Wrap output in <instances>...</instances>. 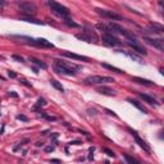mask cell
<instances>
[{
	"mask_svg": "<svg viewBox=\"0 0 164 164\" xmlns=\"http://www.w3.org/2000/svg\"><path fill=\"white\" fill-rule=\"evenodd\" d=\"M124 159L131 164H138V160H136L135 158H132V156H130V155H124Z\"/></svg>",
	"mask_w": 164,
	"mask_h": 164,
	"instance_id": "cell-20",
	"label": "cell"
},
{
	"mask_svg": "<svg viewBox=\"0 0 164 164\" xmlns=\"http://www.w3.org/2000/svg\"><path fill=\"white\" fill-rule=\"evenodd\" d=\"M140 97L144 100V101L149 102V104H151V105H158V101H156L154 97L149 96V95H146V94H140Z\"/></svg>",
	"mask_w": 164,
	"mask_h": 164,
	"instance_id": "cell-15",
	"label": "cell"
},
{
	"mask_svg": "<svg viewBox=\"0 0 164 164\" xmlns=\"http://www.w3.org/2000/svg\"><path fill=\"white\" fill-rule=\"evenodd\" d=\"M77 38H79V40H83L86 41V42H91L94 38L91 37V36H87L86 33H82V35H77Z\"/></svg>",
	"mask_w": 164,
	"mask_h": 164,
	"instance_id": "cell-17",
	"label": "cell"
},
{
	"mask_svg": "<svg viewBox=\"0 0 164 164\" xmlns=\"http://www.w3.org/2000/svg\"><path fill=\"white\" fill-rule=\"evenodd\" d=\"M132 81L136 83L144 85V86H154V82H151L150 79H145V78H140V77H132Z\"/></svg>",
	"mask_w": 164,
	"mask_h": 164,
	"instance_id": "cell-13",
	"label": "cell"
},
{
	"mask_svg": "<svg viewBox=\"0 0 164 164\" xmlns=\"http://www.w3.org/2000/svg\"><path fill=\"white\" fill-rule=\"evenodd\" d=\"M102 151H104V153H106L109 156H113V158H114V153H113L112 150H109L108 147H104V149H102Z\"/></svg>",
	"mask_w": 164,
	"mask_h": 164,
	"instance_id": "cell-24",
	"label": "cell"
},
{
	"mask_svg": "<svg viewBox=\"0 0 164 164\" xmlns=\"http://www.w3.org/2000/svg\"><path fill=\"white\" fill-rule=\"evenodd\" d=\"M45 105H46V100L44 97H40L37 100V106H45Z\"/></svg>",
	"mask_w": 164,
	"mask_h": 164,
	"instance_id": "cell-23",
	"label": "cell"
},
{
	"mask_svg": "<svg viewBox=\"0 0 164 164\" xmlns=\"http://www.w3.org/2000/svg\"><path fill=\"white\" fill-rule=\"evenodd\" d=\"M108 27H109L110 31H113V32H117V33H119V35H123L126 38H127V40H136V36L133 35L132 32H130V31L124 30L122 26L117 24V23L110 22L109 24H108Z\"/></svg>",
	"mask_w": 164,
	"mask_h": 164,
	"instance_id": "cell-3",
	"label": "cell"
},
{
	"mask_svg": "<svg viewBox=\"0 0 164 164\" xmlns=\"http://www.w3.org/2000/svg\"><path fill=\"white\" fill-rule=\"evenodd\" d=\"M102 42L109 45V46H120L122 45V41H119L113 33H110V32H105L104 35H102Z\"/></svg>",
	"mask_w": 164,
	"mask_h": 164,
	"instance_id": "cell-7",
	"label": "cell"
},
{
	"mask_svg": "<svg viewBox=\"0 0 164 164\" xmlns=\"http://www.w3.org/2000/svg\"><path fill=\"white\" fill-rule=\"evenodd\" d=\"M128 101H130L131 104L133 105V106H136V108H137V109H140L142 113H146V109H145V108H144L142 105H141L138 101H136V100H128Z\"/></svg>",
	"mask_w": 164,
	"mask_h": 164,
	"instance_id": "cell-16",
	"label": "cell"
},
{
	"mask_svg": "<svg viewBox=\"0 0 164 164\" xmlns=\"http://www.w3.org/2000/svg\"><path fill=\"white\" fill-rule=\"evenodd\" d=\"M19 10L23 13V14H26L27 17H30V15H33L36 13V10H37V8H36V5L33 4V3H30V1H23L20 3L19 5Z\"/></svg>",
	"mask_w": 164,
	"mask_h": 164,
	"instance_id": "cell-5",
	"label": "cell"
},
{
	"mask_svg": "<svg viewBox=\"0 0 164 164\" xmlns=\"http://www.w3.org/2000/svg\"><path fill=\"white\" fill-rule=\"evenodd\" d=\"M13 58L17 59V60H19V62H23V58H22V56H19V55H13Z\"/></svg>",
	"mask_w": 164,
	"mask_h": 164,
	"instance_id": "cell-27",
	"label": "cell"
},
{
	"mask_svg": "<svg viewBox=\"0 0 164 164\" xmlns=\"http://www.w3.org/2000/svg\"><path fill=\"white\" fill-rule=\"evenodd\" d=\"M104 68H106V69H109V71H114V72H117V73H122V71H120L119 68H117V67H113V65H109V64H106V63H102L101 64Z\"/></svg>",
	"mask_w": 164,
	"mask_h": 164,
	"instance_id": "cell-18",
	"label": "cell"
},
{
	"mask_svg": "<svg viewBox=\"0 0 164 164\" xmlns=\"http://www.w3.org/2000/svg\"><path fill=\"white\" fill-rule=\"evenodd\" d=\"M9 77L14 78V77H15V73H14V72H12V71H9Z\"/></svg>",
	"mask_w": 164,
	"mask_h": 164,
	"instance_id": "cell-29",
	"label": "cell"
},
{
	"mask_svg": "<svg viewBox=\"0 0 164 164\" xmlns=\"http://www.w3.org/2000/svg\"><path fill=\"white\" fill-rule=\"evenodd\" d=\"M127 44H128V45H130V46H132V48H133V50H136V51H137V53L144 54V55H145V54H146V50H145V49H144L141 45H138V44H137V41H136V40H128V41H127Z\"/></svg>",
	"mask_w": 164,
	"mask_h": 164,
	"instance_id": "cell-12",
	"label": "cell"
},
{
	"mask_svg": "<svg viewBox=\"0 0 164 164\" xmlns=\"http://www.w3.org/2000/svg\"><path fill=\"white\" fill-rule=\"evenodd\" d=\"M144 41L147 42L149 45L156 48L159 51H164V41L163 38H150V37H144Z\"/></svg>",
	"mask_w": 164,
	"mask_h": 164,
	"instance_id": "cell-8",
	"label": "cell"
},
{
	"mask_svg": "<svg viewBox=\"0 0 164 164\" xmlns=\"http://www.w3.org/2000/svg\"><path fill=\"white\" fill-rule=\"evenodd\" d=\"M54 69H55L56 73L67 74V76H74V74H76V69H78V67L73 65V64H68L62 60H55Z\"/></svg>",
	"mask_w": 164,
	"mask_h": 164,
	"instance_id": "cell-2",
	"label": "cell"
},
{
	"mask_svg": "<svg viewBox=\"0 0 164 164\" xmlns=\"http://www.w3.org/2000/svg\"><path fill=\"white\" fill-rule=\"evenodd\" d=\"M97 91L100 92V94H102V95H108V96H114V91H113L112 89H109V87H105V86H101V87H99L97 89Z\"/></svg>",
	"mask_w": 164,
	"mask_h": 164,
	"instance_id": "cell-14",
	"label": "cell"
},
{
	"mask_svg": "<svg viewBox=\"0 0 164 164\" xmlns=\"http://www.w3.org/2000/svg\"><path fill=\"white\" fill-rule=\"evenodd\" d=\"M45 150L48 151V153H50V151H54V146H48V147H46Z\"/></svg>",
	"mask_w": 164,
	"mask_h": 164,
	"instance_id": "cell-28",
	"label": "cell"
},
{
	"mask_svg": "<svg viewBox=\"0 0 164 164\" xmlns=\"http://www.w3.org/2000/svg\"><path fill=\"white\" fill-rule=\"evenodd\" d=\"M17 119H19V120H24V122H26V120H27V117H26V115H17Z\"/></svg>",
	"mask_w": 164,
	"mask_h": 164,
	"instance_id": "cell-26",
	"label": "cell"
},
{
	"mask_svg": "<svg viewBox=\"0 0 164 164\" xmlns=\"http://www.w3.org/2000/svg\"><path fill=\"white\" fill-rule=\"evenodd\" d=\"M127 55H128V56H130V58H131V59H135V60H137V62H140V63H141V59H140V58H138V56H136V55H135V54H131V53H127Z\"/></svg>",
	"mask_w": 164,
	"mask_h": 164,
	"instance_id": "cell-25",
	"label": "cell"
},
{
	"mask_svg": "<svg viewBox=\"0 0 164 164\" xmlns=\"http://www.w3.org/2000/svg\"><path fill=\"white\" fill-rule=\"evenodd\" d=\"M24 40H27L28 44H31L33 46H37V48H45V49L54 48V44H51L46 38H24Z\"/></svg>",
	"mask_w": 164,
	"mask_h": 164,
	"instance_id": "cell-4",
	"label": "cell"
},
{
	"mask_svg": "<svg viewBox=\"0 0 164 164\" xmlns=\"http://www.w3.org/2000/svg\"><path fill=\"white\" fill-rule=\"evenodd\" d=\"M0 5H5V1H4V0H0Z\"/></svg>",
	"mask_w": 164,
	"mask_h": 164,
	"instance_id": "cell-30",
	"label": "cell"
},
{
	"mask_svg": "<svg viewBox=\"0 0 164 164\" xmlns=\"http://www.w3.org/2000/svg\"><path fill=\"white\" fill-rule=\"evenodd\" d=\"M130 132H131V135H132L133 137H135V140H136V142L138 144V146H140L141 149H144V150H145L146 153H150V147H149L147 144H146L145 141H144L142 138H141L140 136L137 135V132H136V131H133V130H130Z\"/></svg>",
	"mask_w": 164,
	"mask_h": 164,
	"instance_id": "cell-10",
	"label": "cell"
},
{
	"mask_svg": "<svg viewBox=\"0 0 164 164\" xmlns=\"http://www.w3.org/2000/svg\"><path fill=\"white\" fill-rule=\"evenodd\" d=\"M31 60H32V62H33V63H35V64H37L38 67H41V68H42V69H45V68H46V64H44L42 62L37 60V59H33V58H31Z\"/></svg>",
	"mask_w": 164,
	"mask_h": 164,
	"instance_id": "cell-21",
	"label": "cell"
},
{
	"mask_svg": "<svg viewBox=\"0 0 164 164\" xmlns=\"http://www.w3.org/2000/svg\"><path fill=\"white\" fill-rule=\"evenodd\" d=\"M62 55H63V56H67V58L74 59V60H82V62H89V58H87V56H83V55H78V54L71 53V51H62Z\"/></svg>",
	"mask_w": 164,
	"mask_h": 164,
	"instance_id": "cell-11",
	"label": "cell"
},
{
	"mask_svg": "<svg viewBox=\"0 0 164 164\" xmlns=\"http://www.w3.org/2000/svg\"><path fill=\"white\" fill-rule=\"evenodd\" d=\"M50 83H51V85H53V86H54V87H55V89H56V90H59V91H62V92H63V91H64L63 86H62V85H60V83H59V82H58V81H55V79H51V81H50Z\"/></svg>",
	"mask_w": 164,
	"mask_h": 164,
	"instance_id": "cell-19",
	"label": "cell"
},
{
	"mask_svg": "<svg viewBox=\"0 0 164 164\" xmlns=\"http://www.w3.org/2000/svg\"><path fill=\"white\" fill-rule=\"evenodd\" d=\"M48 5L50 7L51 12H53L54 14H56L58 17L63 18V19H68L69 15H71V12L68 10V8H65L64 5L59 4V3L55 1V0H48Z\"/></svg>",
	"mask_w": 164,
	"mask_h": 164,
	"instance_id": "cell-1",
	"label": "cell"
},
{
	"mask_svg": "<svg viewBox=\"0 0 164 164\" xmlns=\"http://www.w3.org/2000/svg\"><path fill=\"white\" fill-rule=\"evenodd\" d=\"M96 12L99 13L100 15H102L104 18H109V19H115V20H122V17L118 15L117 13L112 12V10H106V9H99L97 8Z\"/></svg>",
	"mask_w": 164,
	"mask_h": 164,
	"instance_id": "cell-9",
	"label": "cell"
},
{
	"mask_svg": "<svg viewBox=\"0 0 164 164\" xmlns=\"http://www.w3.org/2000/svg\"><path fill=\"white\" fill-rule=\"evenodd\" d=\"M87 83H110V82H114V78L113 77H106V76H91L86 78Z\"/></svg>",
	"mask_w": 164,
	"mask_h": 164,
	"instance_id": "cell-6",
	"label": "cell"
},
{
	"mask_svg": "<svg viewBox=\"0 0 164 164\" xmlns=\"http://www.w3.org/2000/svg\"><path fill=\"white\" fill-rule=\"evenodd\" d=\"M22 20H26V22H32V23H36V24H40L41 22H37L36 19H33V18H30V17H22L20 18Z\"/></svg>",
	"mask_w": 164,
	"mask_h": 164,
	"instance_id": "cell-22",
	"label": "cell"
}]
</instances>
